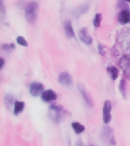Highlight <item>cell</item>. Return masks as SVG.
<instances>
[{
	"label": "cell",
	"instance_id": "obj_7",
	"mask_svg": "<svg viewBox=\"0 0 130 146\" xmlns=\"http://www.w3.org/2000/svg\"><path fill=\"white\" fill-rule=\"evenodd\" d=\"M119 21L121 25H126L130 22V10L129 9H123L118 15Z\"/></svg>",
	"mask_w": 130,
	"mask_h": 146
},
{
	"label": "cell",
	"instance_id": "obj_25",
	"mask_svg": "<svg viewBox=\"0 0 130 146\" xmlns=\"http://www.w3.org/2000/svg\"><path fill=\"white\" fill-rule=\"evenodd\" d=\"M110 142H111L112 143V145H116V140H115V138H114V137H112L111 138V139H110Z\"/></svg>",
	"mask_w": 130,
	"mask_h": 146
},
{
	"label": "cell",
	"instance_id": "obj_10",
	"mask_svg": "<svg viewBox=\"0 0 130 146\" xmlns=\"http://www.w3.org/2000/svg\"><path fill=\"white\" fill-rule=\"evenodd\" d=\"M113 133V129L109 126H104L101 132V138L104 141H110V136Z\"/></svg>",
	"mask_w": 130,
	"mask_h": 146
},
{
	"label": "cell",
	"instance_id": "obj_5",
	"mask_svg": "<svg viewBox=\"0 0 130 146\" xmlns=\"http://www.w3.org/2000/svg\"><path fill=\"white\" fill-rule=\"evenodd\" d=\"M58 81H59V84H62L64 86H69L72 84V78L69 73L66 72H63L59 74Z\"/></svg>",
	"mask_w": 130,
	"mask_h": 146
},
{
	"label": "cell",
	"instance_id": "obj_19",
	"mask_svg": "<svg viewBox=\"0 0 130 146\" xmlns=\"http://www.w3.org/2000/svg\"><path fill=\"white\" fill-rule=\"evenodd\" d=\"M2 48L4 51L11 52V51H12V50L15 49V46L13 43H11V44H4V45H2Z\"/></svg>",
	"mask_w": 130,
	"mask_h": 146
},
{
	"label": "cell",
	"instance_id": "obj_13",
	"mask_svg": "<svg viewBox=\"0 0 130 146\" xmlns=\"http://www.w3.org/2000/svg\"><path fill=\"white\" fill-rule=\"evenodd\" d=\"M5 106L8 109H10L12 104H15V98L13 95H11L10 94H7L5 97Z\"/></svg>",
	"mask_w": 130,
	"mask_h": 146
},
{
	"label": "cell",
	"instance_id": "obj_24",
	"mask_svg": "<svg viewBox=\"0 0 130 146\" xmlns=\"http://www.w3.org/2000/svg\"><path fill=\"white\" fill-rule=\"evenodd\" d=\"M75 146H85V145H84L82 141H78L77 142L75 143Z\"/></svg>",
	"mask_w": 130,
	"mask_h": 146
},
{
	"label": "cell",
	"instance_id": "obj_22",
	"mask_svg": "<svg viewBox=\"0 0 130 146\" xmlns=\"http://www.w3.org/2000/svg\"><path fill=\"white\" fill-rule=\"evenodd\" d=\"M98 52L101 56H104L105 55V51H104V47L103 46L101 45V44H99L98 46Z\"/></svg>",
	"mask_w": 130,
	"mask_h": 146
},
{
	"label": "cell",
	"instance_id": "obj_2",
	"mask_svg": "<svg viewBox=\"0 0 130 146\" xmlns=\"http://www.w3.org/2000/svg\"><path fill=\"white\" fill-rule=\"evenodd\" d=\"M43 84L40 83V82H32L31 84H30L29 92L31 94V95L33 97H37L41 93L43 92Z\"/></svg>",
	"mask_w": 130,
	"mask_h": 146
},
{
	"label": "cell",
	"instance_id": "obj_14",
	"mask_svg": "<svg viewBox=\"0 0 130 146\" xmlns=\"http://www.w3.org/2000/svg\"><path fill=\"white\" fill-rule=\"evenodd\" d=\"M72 127L76 134H80V133L84 132V129H85L84 125L80 124L79 123H77V122H74V123H72Z\"/></svg>",
	"mask_w": 130,
	"mask_h": 146
},
{
	"label": "cell",
	"instance_id": "obj_18",
	"mask_svg": "<svg viewBox=\"0 0 130 146\" xmlns=\"http://www.w3.org/2000/svg\"><path fill=\"white\" fill-rule=\"evenodd\" d=\"M101 21H102V14L98 13L96 14L94 18L93 25L95 27H99L101 24Z\"/></svg>",
	"mask_w": 130,
	"mask_h": 146
},
{
	"label": "cell",
	"instance_id": "obj_9",
	"mask_svg": "<svg viewBox=\"0 0 130 146\" xmlns=\"http://www.w3.org/2000/svg\"><path fill=\"white\" fill-rule=\"evenodd\" d=\"M64 27H65V31L68 37H75V33H74V30H73L72 22L70 21L67 20L65 21Z\"/></svg>",
	"mask_w": 130,
	"mask_h": 146
},
{
	"label": "cell",
	"instance_id": "obj_27",
	"mask_svg": "<svg viewBox=\"0 0 130 146\" xmlns=\"http://www.w3.org/2000/svg\"><path fill=\"white\" fill-rule=\"evenodd\" d=\"M90 146H97V145H91Z\"/></svg>",
	"mask_w": 130,
	"mask_h": 146
},
{
	"label": "cell",
	"instance_id": "obj_20",
	"mask_svg": "<svg viewBox=\"0 0 130 146\" xmlns=\"http://www.w3.org/2000/svg\"><path fill=\"white\" fill-rule=\"evenodd\" d=\"M16 41H17V43H18L19 45L23 46H28V43H27V40L21 36H18L17 39H16Z\"/></svg>",
	"mask_w": 130,
	"mask_h": 146
},
{
	"label": "cell",
	"instance_id": "obj_23",
	"mask_svg": "<svg viewBox=\"0 0 130 146\" xmlns=\"http://www.w3.org/2000/svg\"><path fill=\"white\" fill-rule=\"evenodd\" d=\"M4 63H5L4 59H2V58H1V59H0V70H2V68H3Z\"/></svg>",
	"mask_w": 130,
	"mask_h": 146
},
{
	"label": "cell",
	"instance_id": "obj_6",
	"mask_svg": "<svg viewBox=\"0 0 130 146\" xmlns=\"http://www.w3.org/2000/svg\"><path fill=\"white\" fill-rule=\"evenodd\" d=\"M78 91L81 93L82 96L83 97V99L84 100V101L86 102V104L88 105L89 107H93V101H92V99H91V96L89 95V94L87 92L86 89L84 88V87L83 84L78 83Z\"/></svg>",
	"mask_w": 130,
	"mask_h": 146
},
{
	"label": "cell",
	"instance_id": "obj_15",
	"mask_svg": "<svg viewBox=\"0 0 130 146\" xmlns=\"http://www.w3.org/2000/svg\"><path fill=\"white\" fill-rule=\"evenodd\" d=\"M89 9V5L88 4H85L83 5L82 6H80L79 8H78L75 11V16L78 17V16H80L83 15V14L86 13L87 11H88Z\"/></svg>",
	"mask_w": 130,
	"mask_h": 146
},
{
	"label": "cell",
	"instance_id": "obj_21",
	"mask_svg": "<svg viewBox=\"0 0 130 146\" xmlns=\"http://www.w3.org/2000/svg\"><path fill=\"white\" fill-rule=\"evenodd\" d=\"M103 122H104L106 124L109 123L112 119L111 114L109 113V114H107V115H103Z\"/></svg>",
	"mask_w": 130,
	"mask_h": 146
},
{
	"label": "cell",
	"instance_id": "obj_3",
	"mask_svg": "<svg viewBox=\"0 0 130 146\" xmlns=\"http://www.w3.org/2000/svg\"><path fill=\"white\" fill-rule=\"evenodd\" d=\"M50 110L52 119L56 122H59L62 117V113L63 112L62 107L59 105H51L50 107Z\"/></svg>",
	"mask_w": 130,
	"mask_h": 146
},
{
	"label": "cell",
	"instance_id": "obj_26",
	"mask_svg": "<svg viewBox=\"0 0 130 146\" xmlns=\"http://www.w3.org/2000/svg\"><path fill=\"white\" fill-rule=\"evenodd\" d=\"M124 1H125V2H129V3H130V0H124Z\"/></svg>",
	"mask_w": 130,
	"mask_h": 146
},
{
	"label": "cell",
	"instance_id": "obj_1",
	"mask_svg": "<svg viewBox=\"0 0 130 146\" xmlns=\"http://www.w3.org/2000/svg\"><path fill=\"white\" fill-rule=\"evenodd\" d=\"M38 16V4L35 2H30L25 9V18L30 23H34Z\"/></svg>",
	"mask_w": 130,
	"mask_h": 146
},
{
	"label": "cell",
	"instance_id": "obj_16",
	"mask_svg": "<svg viewBox=\"0 0 130 146\" xmlns=\"http://www.w3.org/2000/svg\"><path fill=\"white\" fill-rule=\"evenodd\" d=\"M125 86H126V81H125V78H122V79L120 80V82H119V91H120L121 94L123 95V97L124 98H125V97H126Z\"/></svg>",
	"mask_w": 130,
	"mask_h": 146
},
{
	"label": "cell",
	"instance_id": "obj_8",
	"mask_svg": "<svg viewBox=\"0 0 130 146\" xmlns=\"http://www.w3.org/2000/svg\"><path fill=\"white\" fill-rule=\"evenodd\" d=\"M41 98H42V100L43 101L50 102V101H52V100H56L57 94L53 90L49 89V90L43 91V92L42 93V95H41Z\"/></svg>",
	"mask_w": 130,
	"mask_h": 146
},
{
	"label": "cell",
	"instance_id": "obj_4",
	"mask_svg": "<svg viewBox=\"0 0 130 146\" xmlns=\"http://www.w3.org/2000/svg\"><path fill=\"white\" fill-rule=\"evenodd\" d=\"M78 36H79L81 41L87 45H91L93 42V40L91 38V36H90L86 27H83L80 30L79 32H78Z\"/></svg>",
	"mask_w": 130,
	"mask_h": 146
},
{
	"label": "cell",
	"instance_id": "obj_11",
	"mask_svg": "<svg viewBox=\"0 0 130 146\" xmlns=\"http://www.w3.org/2000/svg\"><path fill=\"white\" fill-rule=\"evenodd\" d=\"M107 72L109 73V75H110L112 79L116 80L119 76V70L118 68H116L115 66H108L107 68Z\"/></svg>",
	"mask_w": 130,
	"mask_h": 146
},
{
	"label": "cell",
	"instance_id": "obj_17",
	"mask_svg": "<svg viewBox=\"0 0 130 146\" xmlns=\"http://www.w3.org/2000/svg\"><path fill=\"white\" fill-rule=\"evenodd\" d=\"M112 110V104L109 100H106L104 102V105H103V115H107V114H109L111 112Z\"/></svg>",
	"mask_w": 130,
	"mask_h": 146
},
{
	"label": "cell",
	"instance_id": "obj_12",
	"mask_svg": "<svg viewBox=\"0 0 130 146\" xmlns=\"http://www.w3.org/2000/svg\"><path fill=\"white\" fill-rule=\"evenodd\" d=\"M25 108V102L23 101H15V107H14V114L18 115V114L23 111Z\"/></svg>",
	"mask_w": 130,
	"mask_h": 146
}]
</instances>
